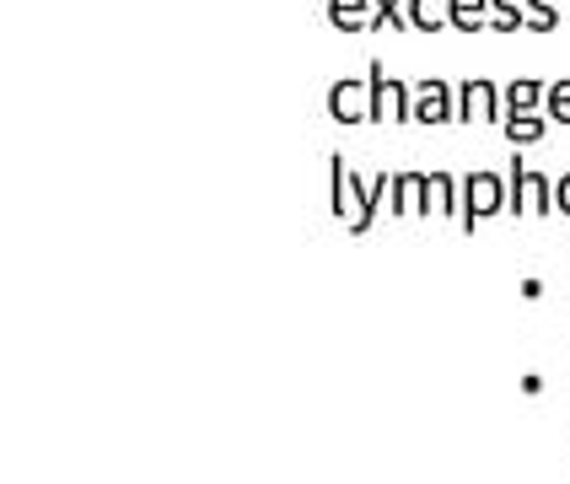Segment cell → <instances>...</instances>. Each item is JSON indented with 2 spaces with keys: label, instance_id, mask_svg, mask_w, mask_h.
I'll use <instances>...</instances> for the list:
<instances>
[{
  "label": "cell",
  "instance_id": "13",
  "mask_svg": "<svg viewBox=\"0 0 570 484\" xmlns=\"http://www.w3.org/2000/svg\"><path fill=\"white\" fill-rule=\"evenodd\" d=\"M549 129V113H507V140L528 146V140H543Z\"/></svg>",
  "mask_w": 570,
  "mask_h": 484
},
{
  "label": "cell",
  "instance_id": "6",
  "mask_svg": "<svg viewBox=\"0 0 570 484\" xmlns=\"http://www.w3.org/2000/svg\"><path fill=\"white\" fill-rule=\"evenodd\" d=\"M452 119H458V87L425 76L414 87V125H452Z\"/></svg>",
  "mask_w": 570,
  "mask_h": 484
},
{
  "label": "cell",
  "instance_id": "3",
  "mask_svg": "<svg viewBox=\"0 0 570 484\" xmlns=\"http://www.w3.org/2000/svg\"><path fill=\"white\" fill-rule=\"evenodd\" d=\"M328 119H340V125H372V76H340L328 87Z\"/></svg>",
  "mask_w": 570,
  "mask_h": 484
},
{
  "label": "cell",
  "instance_id": "4",
  "mask_svg": "<svg viewBox=\"0 0 570 484\" xmlns=\"http://www.w3.org/2000/svg\"><path fill=\"white\" fill-rule=\"evenodd\" d=\"M484 119H501L507 125V92L495 81L474 76V81L458 87V125H484Z\"/></svg>",
  "mask_w": 570,
  "mask_h": 484
},
{
  "label": "cell",
  "instance_id": "18",
  "mask_svg": "<svg viewBox=\"0 0 570 484\" xmlns=\"http://www.w3.org/2000/svg\"><path fill=\"white\" fill-rule=\"evenodd\" d=\"M528 11H560V0H528Z\"/></svg>",
  "mask_w": 570,
  "mask_h": 484
},
{
  "label": "cell",
  "instance_id": "10",
  "mask_svg": "<svg viewBox=\"0 0 570 484\" xmlns=\"http://www.w3.org/2000/svg\"><path fill=\"white\" fill-rule=\"evenodd\" d=\"M539 102H549V87L533 81V76H522V81L507 87V113H539Z\"/></svg>",
  "mask_w": 570,
  "mask_h": 484
},
{
  "label": "cell",
  "instance_id": "14",
  "mask_svg": "<svg viewBox=\"0 0 570 484\" xmlns=\"http://www.w3.org/2000/svg\"><path fill=\"white\" fill-rule=\"evenodd\" d=\"M431 205H436V210H463V178L431 172Z\"/></svg>",
  "mask_w": 570,
  "mask_h": 484
},
{
  "label": "cell",
  "instance_id": "1",
  "mask_svg": "<svg viewBox=\"0 0 570 484\" xmlns=\"http://www.w3.org/2000/svg\"><path fill=\"white\" fill-rule=\"evenodd\" d=\"M372 125H414V87L387 76L382 60H372Z\"/></svg>",
  "mask_w": 570,
  "mask_h": 484
},
{
  "label": "cell",
  "instance_id": "9",
  "mask_svg": "<svg viewBox=\"0 0 570 484\" xmlns=\"http://www.w3.org/2000/svg\"><path fill=\"white\" fill-rule=\"evenodd\" d=\"M446 28L484 32L490 28V0H446Z\"/></svg>",
  "mask_w": 570,
  "mask_h": 484
},
{
  "label": "cell",
  "instance_id": "2",
  "mask_svg": "<svg viewBox=\"0 0 570 484\" xmlns=\"http://www.w3.org/2000/svg\"><path fill=\"white\" fill-rule=\"evenodd\" d=\"M511 210H517V216H543V210H554V178L533 172L522 157H511Z\"/></svg>",
  "mask_w": 570,
  "mask_h": 484
},
{
  "label": "cell",
  "instance_id": "17",
  "mask_svg": "<svg viewBox=\"0 0 570 484\" xmlns=\"http://www.w3.org/2000/svg\"><path fill=\"white\" fill-rule=\"evenodd\" d=\"M554 205L570 216V172H566V178H554Z\"/></svg>",
  "mask_w": 570,
  "mask_h": 484
},
{
  "label": "cell",
  "instance_id": "16",
  "mask_svg": "<svg viewBox=\"0 0 570 484\" xmlns=\"http://www.w3.org/2000/svg\"><path fill=\"white\" fill-rule=\"evenodd\" d=\"M543 113H549L554 125H570V76H560V81L549 87V102H543Z\"/></svg>",
  "mask_w": 570,
  "mask_h": 484
},
{
  "label": "cell",
  "instance_id": "12",
  "mask_svg": "<svg viewBox=\"0 0 570 484\" xmlns=\"http://www.w3.org/2000/svg\"><path fill=\"white\" fill-rule=\"evenodd\" d=\"M410 28L414 32H442L446 28V0H410Z\"/></svg>",
  "mask_w": 570,
  "mask_h": 484
},
{
  "label": "cell",
  "instance_id": "11",
  "mask_svg": "<svg viewBox=\"0 0 570 484\" xmlns=\"http://www.w3.org/2000/svg\"><path fill=\"white\" fill-rule=\"evenodd\" d=\"M528 0H490V32H522L528 28Z\"/></svg>",
  "mask_w": 570,
  "mask_h": 484
},
{
  "label": "cell",
  "instance_id": "7",
  "mask_svg": "<svg viewBox=\"0 0 570 484\" xmlns=\"http://www.w3.org/2000/svg\"><path fill=\"white\" fill-rule=\"evenodd\" d=\"M431 205V172H399L393 178V210L399 216H414Z\"/></svg>",
  "mask_w": 570,
  "mask_h": 484
},
{
  "label": "cell",
  "instance_id": "5",
  "mask_svg": "<svg viewBox=\"0 0 570 484\" xmlns=\"http://www.w3.org/2000/svg\"><path fill=\"white\" fill-rule=\"evenodd\" d=\"M507 205V178L501 172H469L463 178V226H474L479 216H490V210H501Z\"/></svg>",
  "mask_w": 570,
  "mask_h": 484
},
{
  "label": "cell",
  "instance_id": "15",
  "mask_svg": "<svg viewBox=\"0 0 570 484\" xmlns=\"http://www.w3.org/2000/svg\"><path fill=\"white\" fill-rule=\"evenodd\" d=\"M372 28H410V0H372Z\"/></svg>",
  "mask_w": 570,
  "mask_h": 484
},
{
  "label": "cell",
  "instance_id": "8",
  "mask_svg": "<svg viewBox=\"0 0 570 484\" xmlns=\"http://www.w3.org/2000/svg\"><path fill=\"white\" fill-rule=\"evenodd\" d=\"M328 22L340 32H366L372 28V0H323Z\"/></svg>",
  "mask_w": 570,
  "mask_h": 484
}]
</instances>
